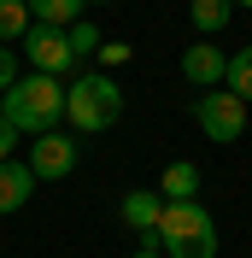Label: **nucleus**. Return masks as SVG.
Returning <instances> with one entry per match:
<instances>
[{
	"instance_id": "obj_1",
	"label": "nucleus",
	"mask_w": 252,
	"mask_h": 258,
	"mask_svg": "<svg viewBox=\"0 0 252 258\" xmlns=\"http://www.w3.org/2000/svg\"><path fill=\"white\" fill-rule=\"evenodd\" d=\"M0 117H6L18 135H53L59 117H65V82L41 77V71L18 77L12 88H6V100H0Z\"/></svg>"
},
{
	"instance_id": "obj_2",
	"label": "nucleus",
	"mask_w": 252,
	"mask_h": 258,
	"mask_svg": "<svg viewBox=\"0 0 252 258\" xmlns=\"http://www.w3.org/2000/svg\"><path fill=\"white\" fill-rule=\"evenodd\" d=\"M123 117V88L106 71H82L77 82H65V123L77 135H106Z\"/></svg>"
},
{
	"instance_id": "obj_3",
	"label": "nucleus",
	"mask_w": 252,
	"mask_h": 258,
	"mask_svg": "<svg viewBox=\"0 0 252 258\" xmlns=\"http://www.w3.org/2000/svg\"><path fill=\"white\" fill-rule=\"evenodd\" d=\"M158 252L164 258H217V223H211V211L200 200H164Z\"/></svg>"
},
{
	"instance_id": "obj_4",
	"label": "nucleus",
	"mask_w": 252,
	"mask_h": 258,
	"mask_svg": "<svg viewBox=\"0 0 252 258\" xmlns=\"http://www.w3.org/2000/svg\"><path fill=\"white\" fill-rule=\"evenodd\" d=\"M194 117H200V135L217 141V147H229V141L246 135V100H235L229 88H205L200 106H194Z\"/></svg>"
},
{
	"instance_id": "obj_5",
	"label": "nucleus",
	"mask_w": 252,
	"mask_h": 258,
	"mask_svg": "<svg viewBox=\"0 0 252 258\" xmlns=\"http://www.w3.org/2000/svg\"><path fill=\"white\" fill-rule=\"evenodd\" d=\"M24 59H30L41 77H65V71L77 64V53H71V35H65V30H47V24H35V30L24 35Z\"/></svg>"
},
{
	"instance_id": "obj_6",
	"label": "nucleus",
	"mask_w": 252,
	"mask_h": 258,
	"mask_svg": "<svg viewBox=\"0 0 252 258\" xmlns=\"http://www.w3.org/2000/svg\"><path fill=\"white\" fill-rule=\"evenodd\" d=\"M30 170H35V182H65L71 170H77V141L71 135H35V147H30Z\"/></svg>"
},
{
	"instance_id": "obj_7",
	"label": "nucleus",
	"mask_w": 252,
	"mask_h": 258,
	"mask_svg": "<svg viewBox=\"0 0 252 258\" xmlns=\"http://www.w3.org/2000/svg\"><path fill=\"white\" fill-rule=\"evenodd\" d=\"M182 77H188L194 88H223V77H229V53H223L217 41H194V47L182 53Z\"/></svg>"
},
{
	"instance_id": "obj_8",
	"label": "nucleus",
	"mask_w": 252,
	"mask_h": 258,
	"mask_svg": "<svg viewBox=\"0 0 252 258\" xmlns=\"http://www.w3.org/2000/svg\"><path fill=\"white\" fill-rule=\"evenodd\" d=\"M30 194H35V170L24 159H6L0 164V217L18 211V206H30Z\"/></svg>"
},
{
	"instance_id": "obj_9",
	"label": "nucleus",
	"mask_w": 252,
	"mask_h": 258,
	"mask_svg": "<svg viewBox=\"0 0 252 258\" xmlns=\"http://www.w3.org/2000/svg\"><path fill=\"white\" fill-rule=\"evenodd\" d=\"M158 217H164V194H153V188L123 194V223H129V229H141V235H158Z\"/></svg>"
},
{
	"instance_id": "obj_10",
	"label": "nucleus",
	"mask_w": 252,
	"mask_h": 258,
	"mask_svg": "<svg viewBox=\"0 0 252 258\" xmlns=\"http://www.w3.org/2000/svg\"><path fill=\"white\" fill-rule=\"evenodd\" d=\"M188 18H194V30L211 41V35H217L223 24L235 18V0H188Z\"/></svg>"
},
{
	"instance_id": "obj_11",
	"label": "nucleus",
	"mask_w": 252,
	"mask_h": 258,
	"mask_svg": "<svg viewBox=\"0 0 252 258\" xmlns=\"http://www.w3.org/2000/svg\"><path fill=\"white\" fill-rule=\"evenodd\" d=\"M82 6H88V0H30V18L47 24V30H71L82 18Z\"/></svg>"
},
{
	"instance_id": "obj_12",
	"label": "nucleus",
	"mask_w": 252,
	"mask_h": 258,
	"mask_svg": "<svg viewBox=\"0 0 252 258\" xmlns=\"http://www.w3.org/2000/svg\"><path fill=\"white\" fill-rule=\"evenodd\" d=\"M158 194H164V200H194V194H200V170H194L188 159L164 164V182H158Z\"/></svg>"
},
{
	"instance_id": "obj_13",
	"label": "nucleus",
	"mask_w": 252,
	"mask_h": 258,
	"mask_svg": "<svg viewBox=\"0 0 252 258\" xmlns=\"http://www.w3.org/2000/svg\"><path fill=\"white\" fill-rule=\"evenodd\" d=\"M30 30H35L30 0H0V47H6V41H24Z\"/></svg>"
},
{
	"instance_id": "obj_14",
	"label": "nucleus",
	"mask_w": 252,
	"mask_h": 258,
	"mask_svg": "<svg viewBox=\"0 0 252 258\" xmlns=\"http://www.w3.org/2000/svg\"><path fill=\"white\" fill-rule=\"evenodd\" d=\"M223 88H229L235 100H246V106H252V47L229 53V77H223Z\"/></svg>"
},
{
	"instance_id": "obj_15",
	"label": "nucleus",
	"mask_w": 252,
	"mask_h": 258,
	"mask_svg": "<svg viewBox=\"0 0 252 258\" xmlns=\"http://www.w3.org/2000/svg\"><path fill=\"white\" fill-rule=\"evenodd\" d=\"M65 35H71V53H77V59H94V53L106 47V41H100V24H94V18H77V24H71Z\"/></svg>"
},
{
	"instance_id": "obj_16",
	"label": "nucleus",
	"mask_w": 252,
	"mask_h": 258,
	"mask_svg": "<svg viewBox=\"0 0 252 258\" xmlns=\"http://www.w3.org/2000/svg\"><path fill=\"white\" fill-rule=\"evenodd\" d=\"M12 82H18V59L0 47V100H6V88H12Z\"/></svg>"
},
{
	"instance_id": "obj_17",
	"label": "nucleus",
	"mask_w": 252,
	"mask_h": 258,
	"mask_svg": "<svg viewBox=\"0 0 252 258\" xmlns=\"http://www.w3.org/2000/svg\"><path fill=\"white\" fill-rule=\"evenodd\" d=\"M12 153H18V129H12V123H6V117H0V164L12 159Z\"/></svg>"
},
{
	"instance_id": "obj_18",
	"label": "nucleus",
	"mask_w": 252,
	"mask_h": 258,
	"mask_svg": "<svg viewBox=\"0 0 252 258\" xmlns=\"http://www.w3.org/2000/svg\"><path fill=\"white\" fill-rule=\"evenodd\" d=\"M100 59H106V64H123L129 47H123V41H106V47H100Z\"/></svg>"
},
{
	"instance_id": "obj_19",
	"label": "nucleus",
	"mask_w": 252,
	"mask_h": 258,
	"mask_svg": "<svg viewBox=\"0 0 252 258\" xmlns=\"http://www.w3.org/2000/svg\"><path fill=\"white\" fill-rule=\"evenodd\" d=\"M129 258H164V252H158V235H147V246H141V252H129Z\"/></svg>"
},
{
	"instance_id": "obj_20",
	"label": "nucleus",
	"mask_w": 252,
	"mask_h": 258,
	"mask_svg": "<svg viewBox=\"0 0 252 258\" xmlns=\"http://www.w3.org/2000/svg\"><path fill=\"white\" fill-rule=\"evenodd\" d=\"M235 6H246V12H252V0H235Z\"/></svg>"
},
{
	"instance_id": "obj_21",
	"label": "nucleus",
	"mask_w": 252,
	"mask_h": 258,
	"mask_svg": "<svg viewBox=\"0 0 252 258\" xmlns=\"http://www.w3.org/2000/svg\"><path fill=\"white\" fill-rule=\"evenodd\" d=\"M94 6H111V0H94Z\"/></svg>"
}]
</instances>
